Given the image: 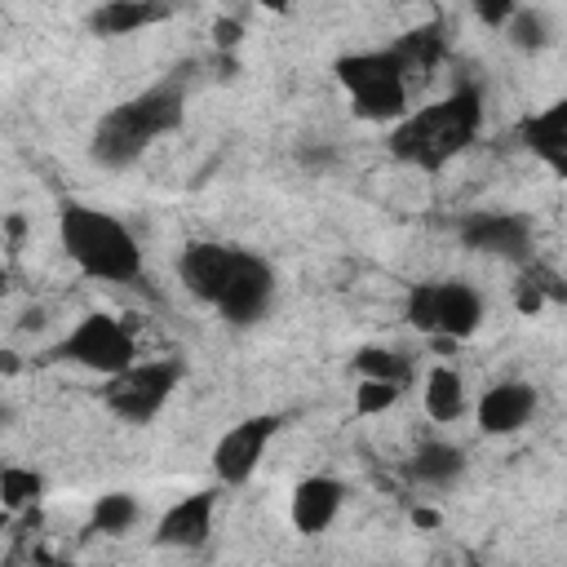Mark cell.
I'll use <instances>...</instances> for the list:
<instances>
[{
	"instance_id": "cell-11",
	"label": "cell",
	"mask_w": 567,
	"mask_h": 567,
	"mask_svg": "<svg viewBox=\"0 0 567 567\" xmlns=\"http://www.w3.org/2000/svg\"><path fill=\"white\" fill-rule=\"evenodd\" d=\"M461 244L478 257H501V261H532V221L523 213H505V208H487L461 221Z\"/></svg>"
},
{
	"instance_id": "cell-15",
	"label": "cell",
	"mask_w": 567,
	"mask_h": 567,
	"mask_svg": "<svg viewBox=\"0 0 567 567\" xmlns=\"http://www.w3.org/2000/svg\"><path fill=\"white\" fill-rule=\"evenodd\" d=\"M168 4H155V0H102L84 13V27L89 35H102V40H120V35H137L155 22H168Z\"/></svg>"
},
{
	"instance_id": "cell-14",
	"label": "cell",
	"mask_w": 567,
	"mask_h": 567,
	"mask_svg": "<svg viewBox=\"0 0 567 567\" xmlns=\"http://www.w3.org/2000/svg\"><path fill=\"white\" fill-rule=\"evenodd\" d=\"M346 483L337 474H306L288 496V523L297 536H323L346 509Z\"/></svg>"
},
{
	"instance_id": "cell-1",
	"label": "cell",
	"mask_w": 567,
	"mask_h": 567,
	"mask_svg": "<svg viewBox=\"0 0 567 567\" xmlns=\"http://www.w3.org/2000/svg\"><path fill=\"white\" fill-rule=\"evenodd\" d=\"M177 284L208 310H217L230 328H252L275 310L279 297V270L270 257L226 244V239H190L182 244L177 261Z\"/></svg>"
},
{
	"instance_id": "cell-23",
	"label": "cell",
	"mask_w": 567,
	"mask_h": 567,
	"mask_svg": "<svg viewBox=\"0 0 567 567\" xmlns=\"http://www.w3.org/2000/svg\"><path fill=\"white\" fill-rule=\"evenodd\" d=\"M403 399V385L390 381H354V416H381Z\"/></svg>"
},
{
	"instance_id": "cell-21",
	"label": "cell",
	"mask_w": 567,
	"mask_h": 567,
	"mask_svg": "<svg viewBox=\"0 0 567 567\" xmlns=\"http://www.w3.org/2000/svg\"><path fill=\"white\" fill-rule=\"evenodd\" d=\"M44 474L40 470H31V465H4L0 470V505L9 509V514H22V509H31V505H40L44 501Z\"/></svg>"
},
{
	"instance_id": "cell-7",
	"label": "cell",
	"mask_w": 567,
	"mask_h": 567,
	"mask_svg": "<svg viewBox=\"0 0 567 567\" xmlns=\"http://www.w3.org/2000/svg\"><path fill=\"white\" fill-rule=\"evenodd\" d=\"M53 359L75 363V368L111 381V377H120V372H128L137 363V337H133V328L124 319H115L106 310H89L58 337Z\"/></svg>"
},
{
	"instance_id": "cell-17",
	"label": "cell",
	"mask_w": 567,
	"mask_h": 567,
	"mask_svg": "<svg viewBox=\"0 0 567 567\" xmlns=\"http://www.w3.org/2000/svg\"><path fill=\"white\" fill-rule=\"evenodd\" d=\"M408 474H412V483H421V487H452V483L465 474V447H456L452 439H425V443L412 452Z\"/></svg>"
},
{
	"instance_id": "cell-20",
	"label": "cell",
	"mask_w": 567,
	"mask_h": 567,
	"mask_svg": "<svg viewBox=\"0 0 567 567\" xmlns=\"http://www.w3.org/2000/svg\"><path fill=\"white\" fill-rule=\"evenodd\" d=\"M137 518H142V509H137V501L128 492H102L93 501V509H89V532H97V536H128L137 527Z\"/></svg>"
},
{
	"instance_id": "cell-5",
	"label": "cell",
	"mask_w": 567,
	"mask_h": 567,
	"mask_svg": "<svg viewBox=\"0 0 567 567\" xmlns=\"http://www.w3.org/2000/svg\"><path fill=\"white\" fill-rule=\"evenodd\" d=\"M332 75L350 102V111L363 124H381L394 128L408 111H412V75L399 62L394 44H377V49H350L332 62Z\"/></svg>"
},
{
	"instance_id": "cell-22",
	"label": "cell",
	"mask_w": 567,
	"mask_h": 567,
	"mask_svg": "<svg viewBox=\"0 0 567 567\" xmlns=\"http://www.w3.org/2000/svg\"><path fill=\"white\" fill-rule=\"evenodd\" d=\"M514 49H523V53H540L545 44H549V35H554V27H549V18H545V9H532V4H518L514 9V18H509V27L501 31Z\"/></svg>"
},
{
	"instance_id": "cell-16",
	"label": "cell",
	"mask_w": 567,
	"mask_h": 567,
	"mask_svg": "<svg viewBox=\"0 0 567 567\" xmlns=\"http://www.w3.org/2000/svg\"><path fill=\"white\" fill-rule=\"evenodd\" d=\"M421 408L434 425H456L461 416L474 412V399H470V385L465 377L452 368V363H434L421 381Z\"/></svg>"
},
{
	"instance_id": "cell-19",
	"label": "cell",
	"mask_w": 567,
	"mask_h": 567,
	"mask_svg": "<svg viewBox=\"0 0 567 567\" xmlns=\"http://www.w3.org/2000/svg\"><path fill=\"white\" fill-rule=\"evenodd\" d=\"M394 53H399V62L408 66V75H430V71L443 62V53H447V35H443L439 22H425V27L403 31V35L394 40Z\"/></svg>"
},
{
	"instance_id": "cell-10",
	"label": "cell",
	"mask_w": 567,
	"mask_h": 567,
	"mask_svg": "<svg viewBox=\"0 0 567 567\" xmlns=\"http://www.w3.org/2000/svg\"><path fill=\"white\" fill-rule=\"evenodd\" d=\"M536 408H540V390H536L532 381H523V377H501V381H492L487 390H478L470 416H474L478 434H487V439H509V434H523V430L532 425Z\"/></svg>"
},
{
	"instance_id": "cell-12",
	"label": "cell",
	"mask_w": 567,
	"mask_h": 567,
	"mask_svg": "<svg viewBox=\"0 0 567 567\" xmlns=\"http://www.w3.org/2000/svg\"><path fill=\"white\" fill-rule=\"evenodd\" d=\"M213 523H217V496L204 487V492H186L177 496L151 527V545L155 549H177V554H190V549H204L213 540Z\"/></svg>"
},
{
	"instance_id": "cell-8",
	"label": "cell",
	"mask_w": 567,
	"mask_h": 567,
	"mask_svg": "<svg viewBox=\"0 0 567 567\" xmlns=\"http://www.w3.org/2000/svg\"><path fill=\"white\" fill-rule=\"evenodd\" d=\"M186 377L182 359H137L128 372L102 381V403L124 425H151L177 394Z\"/></svg>"
},
{
	"instance_id": "cell-6",
	"label": "cell",
	"mask_w": 567,
	"mask_h": 567,
	"mask_svg": "<svg viewBox=\"0 0 567 567\" xmlns=\"http://www.w3.org/2000/svg\"><path fill=\"white\" fill-rule=\"evenodd\" d=\"M403 319L425 337L465 341L487 319V297L470 279H416L403 292Z\"/></svg>"
},
{
	"instance_id": "cell-18",
	"label": "cell",
	"mask_w": 567,
	"mask_h": 567,
	"mask_svg": "<svg viewBox=\"0 0 567 567\" xmlns=\"http://www.w3.org/2000/svg\"><path fill=\"white\" fill-rule=\"evenodd\" d=\"M350 372H354V381H390V385L408 390L416 377V363L399 346H359L350 354Z\"/></svg>"
},
{
	"instance_id": "cell-24",
	"label": "cell",
	"mask_w": 567,
	"mask_h": 567,
	"mask_svg": "<svg viewBox=\"0 0 567 567\" xmlns=\"http://www.w3.org/2000/svg\"><path fill=\"white\" fill-rule=\"evenodd\" d=\"M514 9H518V4H509V0H478V4H474V18H478L483 27H492V31H505L509 18H514Z\"/></svg>"
},
{
	"instance_id": "cell-4",
	"label": "cell",
	"mask_w": 567,
	"mask_h": 567,
	"mask_svg": "<svg viewBox=\"0 0 567 567\" xmlns=\"http://www.w3.org/2000/svg\"><path fill=\"white\" fill-rule=\"evenodd\" d=\"M186 120V89L177 80H155L133 97L115 102L89 133V159L97 168H128L137 164L159 137L182 128Z\"/></svg>"
},
{
	"instance_id": "cell-9",
	"label": "cell",
	"mask_w": 567,
	"mask_h": 567,
	"mask_svg": "<svg viewBox=\"0 0 567 567\" xmlns=\"http://www.w3.org/2000/svg\"><path fill=\"white\" fill-rule=\"evenodd\" d=\"M284 425L288 421L279 412H252V416H239L235 425H226L217 434L213 452H208L213 478L221 487H244L261 470V461H266V452H270V443L279 439Z\"/></svg>"
},
{
	"instance_id": "cell-25",
	"label": "cell",
	"mask_w": 567,
	"mask_h": 567,
	"mask_svg": "<svg viewBox=\"0 0 567 567\" xmlns=\"http://www.w3.org/2000/svg\"><path fill=\"white\" fill-rule=\"evenodd\" d=\"M540 306H545V292H540L532 279H523V284H518V310L532 315V310H540Z\"/></svg>"
},
{
	"instance_id": "cell-3",
	"label": "cell",
	"mask_w": 567,
	"mask_h": 567,
	"mask_svg": "<svg viewBox=\"0 0 567 567\" xmlns=\"http://www.w3.org/2000/svg\"><path fill=\"white\" fill-rule=\"evenodd\" d=\"M58 244L66 261L93 284H137L146 270L133 226L89 199H58Z\"/></svg>"
},
{
	"instance_id": "cell-13",
	"label": "cell",
	"mask_w": 567,
	"mask_h": 567,
	"mask_svg": "<svg viewBox=\"0 0 567 567\" xmlns=\"http://www.w3.org/2000/svg\"><path fill=\"white\" fill-rule=\"evenodd\" d=\"M518 146L558 182H567V93L518 120Z\"/></svg>"
},
{
	"instance_id": "cell-2",
	"label": "cell",
	"mask_w": 567,
	"mask_h": 567,
	"mask_svg": "<svg viewBox=\"0 0 567 567\" xmlns=\"http://www.w3.org/2000/svg\"><path fill=\"white\" fill-rule=\"evenodd\" d=\"M483 120H487L483 89L474 80H461L443 97L412 106L394 128H385V151L403 168L443 173L452 159H461L478 142Z\"/></svg>"
}]
</instances>
